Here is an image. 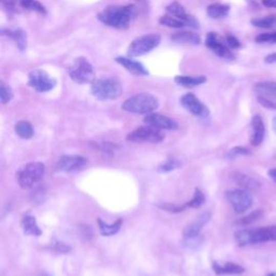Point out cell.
I'll return each instance as SVG.
<instances>
[{
    "label": "cell",
    "mask_w": 276,
    "mask_h": 276,
    "mask_svg": "<svg viewBox=\"0 0 276 276\" xmlns=\"http://www.w3.org/2000/svg\"><path fill=\"white\" fill-rule=\"evenodd\" d=\"M166 12L167 14L169 15H173V16H177V17H180V18H186L188 16L187 12L185 8H183L179 3L177 2H174L172 3L171 5H168L166 7Z\"/></svg>",
    "instance_id": "cell-31"
},
{
    "label": "cell",
    "mask_w": 276,
    "mask_h": 276,
    "mask_svg": "<svg viewBox=\"0 0 276 276\" xmlns=\"http://www.w3.org/2000/svg\"><path fill=\"white\" fill-rule=\"evenodd\" d=\"M205 203V197H204V193L200 189H196L194 191V196L190 202H188L187 206L191 208H200L203 206V204Z\"/></svg>",
    "instance_id": "cell-32"
},
{
    "label": "cell",
    "mask_w": 276,
    "mask_h": 276,
    "mask_svg": "<svg viewBox=\"0 0 276 276\" xmlns=\"http://www.w3.org/2000/svg\"><path fill=\"white\" fill-rule=\"evenodd\" d=\"M213 269L215 273L218 275H234V274H242L245 269L241 267L240 264L234 262H226L224 264H219L218 262L213 263Z\"/></svg>",
    "instance_id": "cell-19"
},
{
    "label": "cell",
    "mask_w": 276,
    "mask_h": 276,
    "mask_svg": "<svg viewBox=\"0 0 276 276\" xmlns=\"http://www.w3.org/2000/svg\"><path fill=\"white\" fill-rule=\"evenodd\" d=\"M39 276H48V275H47V274H44V273H43V274H40Z\"/></svg>",
    "instance_id": "cell-50"
},
{
    "label": "cell",
    "mask_w": 276,
    "mask_h": 276,
    "mask_svg": "<svg viewBox=\"0 0 276 276\" xmlns=\"http://www.w3.org/2000/svg\"><path fill=\"white\" fill-rule=\"evenodd\" d=\"M262 216V211L261 210H254L248 215H246V216L241 218L237 224H239V226H248V224H251L253 222L257 221L258 219H260Z\"/></svg>",
    "instance_id": "cell-33"
},
{
    "label": "cell",
    "mask_w": 276,
    "mask_h": 276,
    "mask_svg": "<svg viewBox=\"0 0 276 276\" xmlns=\"http://www.w3.org/2000/svg\"><path fill=\"white\" fill-rule=\"evenodd\" d=\"M28 86L39 93H46L55 88L56 80L51 77L47 71L35 69L28 75Z\"/></svg>",
    "instance_id": "cell-8"
},
{
    "label": "cell",
    "mask_w": 276,
    "mask_h": 276,
    "mask_svg": "<svg viewBox=\"0 0 276 276\" xmlns=\"http://www.w3.org/2000/svg\"><path fill=\"white\" fill-rule=\"evenodd\" d=\"M205 46L209 50H211L215 54L218 55L219 57L227 58V59L234 58V54L231 52V50L228 47V45L223 44L221 41V39L219 38L218 34H216V33H208L207 34L206 40H205Z\"/></svg>",
    "instance_id": "cell-12"
},
{
    "label": "cell",
    "mask_w": 276,
    "mask_h": 276,
    "mask_svg": "<svg viewBox=\"0 0 276 276\" xmlns=\"http://www.w3.org/2000/svg\"><path fill=\"white\" fill-rule=\"evenodd\" d=\"M68 75L71 80L79 84L92 83L95 80V71L93 66L84 57H78L68 68Z\"/></svg>",
    "instance_id": "cell-6"
},
{
    "label": "cell",
    "mask_w": 276,
    "mask_h": 276,
    "mask_svg": "<svg viewBox=\"0 0 276 276\" xmlns=\"http://www.w3.org/2000/svg\"><path fill=\"white\" fill-rule=\"evenodd\" d=\"M187 206V205H186ZM186 206H180V205H172V204H162V205H159L160 208L165 209L169 213H180L183 209H185Z\"/></svg>",
    "instance_id": "cell-40"
},
{
    "label": "cell",
    "mask_w": 276,
    "mask_h": 276,
    "mask_svg": "<svg viewBox=\"0 0 276 276\" xmlns=\"http://www.w3.org/2000/svg\"><path fill=\"white\" fill-rule=\"evenodd\" d=\"M15 133L23 138V139H30L34 136V129L33 125L29 123L28 121H19L15 124Z\"/></svg>",
    "instance_id": "cell-28"
},
{
    "label": "cell",
    "mask_w": 276,
    "mask_h": 276,
    "mask_svg": "<svg viewBox=\"0 0 276 276\" xmlns=\"http://www.w3.org/2000/svg\"><path fill=\"white\" fill-rule=\"evenodd\" d=\"M137 2H139V3H144V4H146V3L148 2V0H137Z\"/></svg>",
    "instance_id": "cell-48"
},
{
    "label": "cell",
    "mask_w": 276,
    "mask_h": 276,
    "mask_svg": "<svg viewBox=\"0 0 276 276\" xmlns=\"http://www.w3.org/2000/svg\"><path fill=\"white\" fill-rule=\"evenodd\" d=\"M135 15L136 7L134 5L112 6L100 11L97 14V18L99 22L107 26L117 29H126Z\"/></svg>",
    "instance_id": "cell-1"
},
{
    "label": "cell",
    "mask_w": 276,
    "mask_h": 276,
    "mask_svg": "<svg viewBox=\"0 0 276 276\" xmlns=\"http://www.w3.org/2000/svg\"><path fill=\"white\" fill-rule=\"evenodd\" d=\"M269 176L276 182V168H272L269 171Z\"/></svg>",
    "instance_id": "cell-46"
},
{
    "label": "cell",
    "mask_w": 276,
    "mask_h": 276,
    "mask_svg": "<svg viewBox=\"0 0 276 276\" xmlns=\"http://www.w3.org/2000/svg\"><path fill=\"white\" fill-rule=\"evenodd\" d=\"M246 155H249V150L248 149L243 148V147H237V148H233L232 150L229 151L228 157L230 159H234V158H237L239 156H246Z\"/></svg>",
    "instance_id": "cell-39"
},
{
    "label": "cell",
    "mask_w": 276,
    "mask_h": 276,
    "mask_svg": "<svg viewBox=\"0 0 276 276\" xmlns=\"http://www.w3.org/2000/svg\"><path fill=\"white\" fill-rule=\"evenodd\" d=\"M22 228L26 235H33V237H40L43 231L39 228L36 218L33 216H24L22 219Z\"/></svg>",
    "instance_id": "cell-24"
},
{
    "label": "cell",
    "mask_w": 276,
    "mask_h": 276,
    "mask_svg": "<svg viewBox=\"0 0 276 276\" xmlns=\"http://www.w3.org/2000/svg\"><path fill=\"white\" fill-rule=\"evenodd\" d=\"M88 160L81 156H64L56 163V172L71 173L82 168Z\"/></svg>",
    "instance_id": "cell-13"
},
{
    "label": "cell",
    "mask_w": 276,
    "mask_h": 276,
    "mask_svg": "<svg viewBox=\"0 0 276 276\" xmlns=\"http://www.w3.org/2000/svg\"><path fill=\"white\" fill-rule=\"evenodd\" d=\"M171 39L177 44H187V45H196V46L201 44V37L198 34H194L191 32L176 33L171 37Z\"/></svg>",
    "instance_id": "cell-23"
},
{
    "label": "cell",
    "mask_w": 276,
    "mask_h": 276,
    "mask_svg": "<svg viewBox=\"0 0 276 276\" xmlns=\"http://www.w3.org/2000/svg\"><path fill=\"white\" fill-rule=\"evenodd\" d=\"M263 6L267 8H274L276 9V0H261Z\"/></svg>",
    "instance_id": "cell-44"
},
{
    "label": "cell",
    "mask_w": 276,
    "mask_h": 276,
    "mask_svg": "<svg viewBox=\"0 0 276 276\" xmlns=\"http://www.w3.org/2000/svg\"><path fill=\"white\" fill-rule=\"evenodd\" d=\"M54 247H55V249H57L60 252H68L70 250V247H68L67 245H64L62 243H56Z\"/></svg>",
    "instance_id": "cell-43"
},
{
    "label": "cell",
    "mask_w": 276,
    "mask_h": 276,
    "mask_svg": "<svg viewBox=\"0 0 276 276\" xmlns=\"http://www.w3.org/2000/svg\"><path fill=\"white\" fill-rule=\"evenodd\" d=\"M258 101L259 103L268 109H273V110H276V103L271 99H268V98H264L262 96H258Z\"/></svg>",
    "instance_id": "cell-42"
},
{
    "label": "cell",
    "mask_w": 276,
    "mask_h": 276,
    "mask_svg": "<svg viewBox=\"0 0 276 276\" xmlns=\"http://www.w3.org/2000/svg\"><path fill=\"white\" fill-rule=\"evenodd\" d=\"M230 12V6L221 4H213L207 8V14L211 18H223Z\"/></svg>",
    "instance_id": "cell-27"
},
{
    "label": "cell",
    "mask_w": 276,
    "mask_h": 276,
    "mask_svg": "<svg viewBox=\"0 0 276 276\" xmlns=\"http://www.w3.org/2000/svg\"><path fill=\"white\" fill-rule=\"evenodd\" d=\"M210 217H211V215L208 211L201 214L199 217H197L192 222H190L185 228V230H183V235H185V238L186 239L196 238L200 233L201 229L209 221Z\"/></svg>",
    "instance_id": "cell-16"
},
{
    "label": "cell",
    "mask_w": 276,
    "mask_h": 276,
    "mask_svg": "<svg viewBox=\"0 0 276 276\" xmlns=\"http://www.w3.org/2000/svg\"><path fill=\"white\" fill-rule=\"evenodd\" d=\"M235 240H237L240 246L276 241V226L253 230H240L235 233Z\"/></svg>",
    "instance_id": "cell-3"
},
{
    "label": "cell",
    "mask_w": 276,
    "mask_h": 276,
    "mask_svg": "<svg viewBox=\"0 0 276 276\" xmlns=\"http://www.w3.org/2000/svg\"><path fill=\"white\" fill-rule=\"evenodd\" d=\"M227 200L237 213H244L252 206L251 194L245 189H235L227 191Z\"/></svg>",
    "instance_id": "cell-9"
},
{
    "label": "cell",
    "mask_w": 276,
    "mask_h": 276,
    "mask_svg": "<svg viewBox=\"0 0 276 276\" xmlns=\"http://www.w3.org/2000/svg\"><path fill=\"white\" fill-rule=\"evenodd\" d=\"M254 91L259 96L268 99H276V82L273 81H262L254 84Z\"/></svg>",
    "instance_id": "cell-20"
},
{
    "label": "cell",
    "mask_w": 276,
    "mask_h": 276,
    "mask_svg": "<svg viewBox=\"0 0 276 276\" xmlns=\"http://www.w3.org/2000/svg\"><path fill=\"white\" fill-rule=\"evenodd\" d=\"M251 24L259 28H273L276 26V15H269L251 19Z\"/></svg>",
    "instance_id": "cell-30"
},
{
    "label": "cell",
    "mask_w": 276,
    "mask_h": 276,
    "mask_svg": "<svg viewBox=\"0 0 276 276\" xmlns=\"http://www.w3.org/2000/svg\"><path fill=\"white\" fill-rule=\"evenodd\" d=\"M116 62L120 64L122 67H124L128 71H130L131 74L135 76H148L149 75L147 68L141 63L137 62V60H134L129 57H124V56H119L116 58Z\"/></svg>",
    "instance_id": "cell-17"
},
{
    "label": "cell",
    "mask_w": 276,
    "mask_h": 276,
    "mask_svg": "<svg viewBox=\"0 0 276 276\" xmlns=\"http://www.w3.org/2000/svg\"><path fill=\"white\" fill-rule=\"evenodd\" d=\"M21 8L27 10V11L37 12L43 15L48 13L46 7L43 4H40L38 0H21Z\"/></svg>",
    "instance_id": "cell-29"
},
{
    "label": "cell",
    "mask_w": 276,
    "mask_h": 276,
    "mask_svg": "<svg viewBox=\"0 0 276 276\" xmlns=\"http://www.w3.org/2000/svg\"><path fill=\"white\" fill-rule=\"evenodd\" d=\"M2 33L4 36L11 38L15 43L16 47L21 51H24L27 48V34L23 29H15V30L3 29Z\"/></svg>",
    "instance_id": "cell-21"
},
{
    "label": "cell",
    "mask_w": 276,
    "mask_h": 276,
    "mask_svg": "<svg viewBox=\"0 0 276 276\" xmlns=\"http://www.w3.org/2000/svg\"><path fill=\"white\" fill-rule=\"evenodd\" d=\"M226 43L228 47L231 49H239L241 47V43L239 41V39L237 37H234L233 35H227Z\"/></svg>",
    "instance_id": "cell-41"
},
{
    "label": "cell",
    "mask_w": 276,
    "mask_h": 276,
    "mask_svg": "<svg viewBox=\"0 0 276 276\" xmlns=\"http://www.w3.org/2000/svg\"><path fill=\"white\" fill-rule=\"evenodd\" d=\"M273 129H274V131L276 133V117L273 119Z\"/></svg>",
    "instance_id": "cell-47"
},
{
    "label": "cell",
    "mask_w": 276,
    "mask_h": 276,
    "mask_svg": "<svg viewBox=\"0 0 276 276\" xmlns=\"http://www.w3.org/2000/svg\"><path fill=\"white\" fill-rule=\"evenodd\" d=\"M144 122L149 125L158 130H167V131H174L178 129V123L173 119L163 116L160 114H149L145 117Z\"/></svg>",
    "instance_id": "cell-15"
},
{
    "label": "cell",
    "mask_w": 276,
    "mask_h": 276,
    "mask_svg": "<svg viewBox=\"0 0 276 276\" xmlns=\"http://www.w3.org/2000/svg\"><path fill=\"white\" fill-rule=\"evenodd\" d=\"M159 107V100L156 96L149 93H140L126 99L122 108L131 114L149 115L157 110Z\"/></svg>",
    "instance_id": "cell-2"
},
{
    "label": "cell",
    "mask_w": 276,
    "mask_h": 276,
    "mask_svg": "<svg viewBox=\"0 0 276 276\" xmlns=\"http://www.w3.org/2000/svg\"><path fill=\"white\" fill-rule=\"evenodd\" d=\"M91 92L100 100H111L122 95V87L115 78H100L91 83Z\"/></svg>",
    "instance_id": "cell-4"
},
{
    "label": "cell",
    "mask_w": 276,
    "mask_h": 276,
    "mask_svg": "<svg viewBox=\"0 0 276 276\" xmlns=\"http://www.w3.org/2000/svg\"><path fill=\"white\" fill-rule=\"evenodd\" d=\"M94 148H96L97 150L105 152V153H114L115 151L118 150V146L112 144V142L109 141H101V142H94L93 144Z\"/></svg>",
    "instance_id": "cell-36"
},
{
    "label": "cell",
    "mask_w": 276,
    "mask_h": 276,
    "mask_svg": "<svg viewBox=\"0 0 276 276\" xmlns=\"http://www.w3.org/2000/svg\"><path fill=\"white\" fill-rule=\"evenodd\" d=\"M251 137L250 142L252 146H259L263 141L264 134H265V126L263 123V120L259 115H256L252 117L251 120Z\"/></svg>",
    "instance_id": "cell-18"
},
{
    "label": "cell",
    "mask_w": 276,
    "mask_h": 276,
    "mask_svg": "<svg viewBox=\"0 0 276 276\" xmlns=\"http://www.w3.org/2000/svg\"><path fill=\"white\" fill-rule=\"evenodd\" d=\"M161 43V36L158 34H148L140 36L131 43L128 53L132 57L145 55L155 50Z\"/></svg>",
    "instance_id": "cell-7"
},
{
    "label": "cell",
    "mask_w": 276,
    "mask_h": 276,
    "mask_svg": "<svg viewBox=\"0 0 276 276\" xmlns=\"http://www.w3.org/2000/svg\"><path fill=\"white\" fill-rule=\"evenodd\" d=\"M159 23L163 26H167L172 28H182V27H190V28H198L199 22L194 16L188 15L186 18H180L177 16H173L169 14H165L160 17Z\"/></svg>",
    "instance_id": "cell-14"
},
{
    "label": "cell",
    "mask_w": 276,
    "mask_h": 276,
    "mask_svg": "<svg viewBox=\"0 0 276 276\" xmlns=\"http://www.w3.org/2000/svg\"><path fill=\"white\" fill-rule=\"evenodd\" d=\"M268 276H276V274L275 273H272V274H269Z\"/></svg>",
    "instance_id": "cell-49"
},
{
    "label": "cell",
    "mask_w": 276,
    "mask_h": 276,
    "mask_svg": "<svg viewBox=\"0 0 276 276\" xmlns=\"http://www.w3.org/2000/svg\"><path fill=\"white\" fill-rule=\"evenodd\" d=\"M181 165V163L176 159H168L158 167V172L160 173H168L174 169L178 168Z\"/></svg>",
    "instance_id": "cell-34"
},
{
    "label": "cell",
    "mask_w": 276,
    "mask_h": 276,
    "mask_svg": "<svg viewBox=\"0 0 276 276\" xmlns=\"http://www.w3.org/2000/svg\"><path fill=\"white\" fill-rule=\"evenodd\" d=\"M45 173L46 166L44 163H28L16 173V180L21 188H30L45 176Z\"/></svg>",
    "instance_id": "cell-5"
},
{
    "label": "cell",
    "mask_w": 276,
    "mask_h": 276,
    "mask_svg": "<svg viewBox=\"0 0 276 276\" xmlns=\"http://www.w3.org/2000/svg\"><path fill=\"white\" fill-rule=\"evenodd\" d=\"M165 136L162 133L152 126H141L133 131L126 136V139L130 141H150L159 144L162 140H164Z\"/></svg>",
    "instance_id": "cell-10"
},
{
    "label": "cell",
    "mask_w": 276,
    "mask_h": 276,
    "mask_svg": "<svg viewBox=\"0 0 276 276\" xmlns=\"http://www.w3.org/2000/svg\"><path fill=\"white\" fill-rule=\"evenodd\" d=\"M180 104L193 116L200 118H206L209 116L208 108L192 93H187L183 95L180 98Z\"/></svg>",
    "instance_id": "cell-11"
},
{
    "label": "cell",
    "mask_w": 276,
    "mask_h": 276,
    "mask_svg": "<svg viewBox=\"0 0 276 276\" xmlns=\"http://www.w3.org/2000/svg\"><path fill=\"white\" fill-rule=\"evenodd\" d=\"M12 98H13L12 90L10 89L7 84L2 82V87H0V100H2V104L4 105L8 104Z\"/></svg>",
    "instance_id": "cell-37"
},
{
    "label": "cell",
    "mask_w": 276,
    "mask_h": 276,
    "mask_svg": "<svg viewBox=\"0 0 276 276\" xmlns=\"http://www.w3.org/2000/svg\"><path fill=\"white\" fill-rule=\"evenodd\" d=\"M97 223H98L99 231H100L101 235H104V237H111V235H115L120 231L122 224H123V219L120 218L115 223L108 224L104 220H101L100 218H98Z\"/></svg>",
    "instance_id": "cell-25"
},
{
    "label": "cell",
    "mask_w": 276,
    "mask_h": 276,
    "mask_svg": "<svg viewBox=\"0 0 276 276\" xmlns=\"http://www.w3.org/2000/svg\"><path fill=\"white\" fill-rule=\"evenodd\" d=\"M264 60H265V63H268V64L276 63V52L272 53V54H269L267 57H265Z\"/></svg>",
    "instance_id": "cell-45"
},
{
    "label": "cell",
    "mask_w": 276,
    "mask_h": 276,
    "mask_svg": "<svg viewBox=\"0 0 276 276\" xmlns=\"http://www.w3.org/2000/svg\"><path fill=\"white\" fill-rule=\"evenodd\" d=\"M3 8L9 13L18 12V7L21 8V0H0Z\"/></svg>",
    "instance_id": "cell-35"
},
{
    "label": "cell",
    "mask_w": 276,
    "mask_h": 276,
    "mask_svg": "<svg viewBox=\"0 0 276 276\" xmlns=\"http://www.w3.org/2000/svg\"><path fill=\"white\" fill-rule=\"evenodd\" d=\"M256 43L259 44H265V43H276V32L274 33H267V34H260L259 36L256 37Z\"/></svg>",
    "instance_id": "cell-38"
},
{
    "label": "cell",
    "mask_w": 276,
    "mask_h": 276,
    "mask_svg": "<svg viewBox=\"0 0 276 276\" xmlns=\"http://www.w3.org/2000/svg\"><path fill=\"white\" fill-rule=\"evenodd\" d=\"M233 178L237 181L238 185H240L245 190H254L260 187V183L257 180H254L251 177L244 175V174L241 173H235Z\"/></svg>",
    "instance_id": "cell-26"
},
{
    "label": "cell",
    "mask_w": 276,
    "mask_h": 276,
    "mask_svg": "<svg viewBox=\"0 0 276 276\" xmlns=\"http://www.w3.org/2000/svg\"><path fill=\"white\" fill-rule=\"evenodd\" d=\"M206 77L204 76H176L175 82L183 88H194L206 82Z\"/></svg>",
    "instance_id": "cell-22"
}]
</instances>
